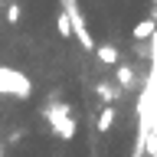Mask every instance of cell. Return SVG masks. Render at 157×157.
Here are the masks:
<instances>
[{"label":"cell","instance_id":"6da1fadb","mask_svg":"<svg viewBox=\"0 0 157 157\" xmlns=\"http://www.w3.org/2000/svg\"><path fill=\"white\" fill-rule=\"evenodd\" d=\"M33 82H29L20 69H3L0 66V95H17V98H29Z\"/></svg>","mask_w":157,"mask_h":157},{"label":"cell","instance_id":"7a4b0ae2","mask_svg":"<svg viewBox=\"0 0 157 157\" xmlns=\"http://www.w3.org/2000/svg\"><path fill=\"white\" fill-rule=\"evenodd\" d=\"M62 13L69 17V23H72V36L82 43V49H95V39H92V33H88V26H85V17H82V10H78V3L75 0H62Z\"/></svg>","mask_w":157,"mask_h":157},{"label":"cell","instance_id":"3957f363","mask_svg":"<svg viewBox=\"0 0 157 157\" xmlns=\"http://www.w3.org/2000/svg\"><path fill=\"white\" fill-rule=\"evenodd\" d=\"M43 115H49V118H52V131H56L62 141H72V137H75V121H72V118H59V115H52L49 108L43 111Z\"/></svg>","mask_w":157,"mask_h":157},{"label":"cell","instance_id":"277c9868","mask_svg":"<svg viewBox=\"0 0 157 157\" xmlns=\"http://www.w3.org/2000/svg\"><path fill=\"white\" fill-rule=\"evenodd\" d=\"M95 52H98V59H101L105 66H118V56H121L115 43H101V46H95Z\"/></svg>","mask_w":157,"mask_h":157},{"label":"cell","instance_id":"5b68a950","mask_svg":"<svg viewBox=\"0 0 157 157\" xmlns=\"http://www.w3.org/2000/svg\"><path fill=\"white\" fill-rule=\"evenodd\" d=\"M115 121H118V108H101V115H98V121H95V128L98 131H111L115 128Z\"/></svg>","mask_w":157,"mask_h":157},{"label":"cell","instance_id":"8992f818","mask_svg":"<svg viewBox=\"0 0 157 157\" xmlns=\"http://www.w3.org/2000/svg\"><path fill=\"white\" fill-rule=\"evenodd\" d=\"M154 33H157V20L154 17L141 20V23L134 26V39H154Z\"/></svg>","mask_w":157,"mask_h":157},{"label":"cell","instance_id":"52a82bcc","mask_svg":"<svg viewBox=\"0 0 157 157\" xmlns=\"http://www.w3.org/2000/svg\"><path fill=\"white\" fill-rule=\"evenodd\" d=\"M56 29H59V36H62V39H69V36H72V23H69V17L62 13V10L56 13Z\"/></svg>","mask_w":157,"mask_h":157},{"label":"cell","instance_id":"ba28073f","mask_svg":"<svg viewBox=\"0 0 157 157\" xmlns=\"http://www.w3.org/2000/svg\"><path fill=\"white\" fill-rule=\"evenodd\" d=\"M115 78L121 82V85H131V78H134V75H131V69H128V66H115Z\"/></svg>","mask_w":157,"mask_h":157},{"label":"cell","instance_id":"9c48e42d","mask_svg":"<svg viewBox=\"0 0 157 157\" xmlns=\"http://www.w3.org/2000/svg\"><path fill=\"white\" fill-rule=\"evenodd\" d=\"M20 17H23V10H20L17 3H10V7H7V23H10V26H17Z\"/></svg>","mask_w":157,"mask_h":157},{"label":"cell","instance_id":"30bf717a","mask_svg":"<svg viewBox=\"0 0 157 157\" xmlns=\"http://www.w3.org/2000/svg\"><path fill=\"white\" fill-rule=\"evenodd\" d=\"M98 95H101V101H115L118 92H115V88H108V85H98Z\"/></svg>","mask_w":157,"mask_h":157},{"label":"cell","instance_id":"8fae6325","mask_svg":"<svg viewBox=\"0 0 157 157\" xmlns=\"http://www.w3.org/2000/svg\"><path fill=\"white\" fill-rule=\"evenodd\" d=\"M0 157H3V144H0Z\"/></svg>","mask_w":157,"mask_h":157}]
</instances>
